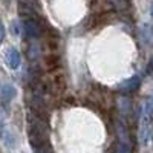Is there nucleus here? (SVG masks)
<instances>
[{"mask_svg": "<svg viewBox=\"0 0 153 153\" xmlns=\"http://www.w3.org/2000/svg\"><path fill=\"white\" fill-rule=\"evenodd\" d=\"M48 126H46V120L40 118L37 115L31 113L28 115V136H29V144L37 149V147H42L46 146L49 141V136H48Z\"/></svg>", "mask_w": 153, "mask_h": 153, "instance_id": "obj_1", "label": "nucleus"}, {"mask_svg": "<svg viewBox=\"0 0 153 153\" xmlns=\"http://www.w3.org/2000/svg\"><path fill=\"white\" fill-rule=\"evenodd\" d=\"M5 61H6V66L9 69H17L20 66V52L16 51L14 48H9L5 54Z\"/></svg>", "mask_w": 153, "mask_h": 153, "instance_id": "obj_2", "label": "nucleus"}, {"mask_svg": "<svg viewBox=\"0 0 153 153\" xmlns=\"http://www.w3.org/2000/svg\"><path fill=\"white\" fill-rule=\"evenodd\" d=\"M139 84H141V80H139V76H132V78L129 80H126L121 86H120V91L126 92V94H129V92H135L136 89L139 87Z\"/></svg>", "mask_w": 153, "mask_h": 153, "instance_id": "obj_3", "label": "nucleus"}, {"mask_svg": "<svg viewBox=\"0 0 153 153\" xmlns=\"http://www.w3.org/2000/svg\"><path fill=\"white\" fill-rule=\"evenodd\" d=\"M16 87L12 86L11 83H5L2 86V91H0V97H2V100L5 101V103H9L11 100L16 98Z\"/></svg>", "mask_w": 153, "mask_h": 153, "instance_id": "obj_4", "label": "nucleus"}, {"mask_svg": "<svg viewBox=\"0 0 153 153\" xmlns=\"http://www.w3.org/2000/svg\"><path fill=\"white\" fill-rule=\"evenodd\" d=\"M58 61H60V57H58L55 52L45 55V66H46V69H55V68L60 65Z\"/></svg>", "mask_w": 153, "mask_h": 153, "instance_id": "obj_5", "label": "nucleus"}, {"mask_svg": "<svg viewBox=\"0 0 153 153\" xmlns=\"http://www.w3.org/2000/svg\"><path fill=\"white\" fill-rule=\"evenodd\" d=\"M110 2L118 11H126L130 5V0H110Z\"/></svg>", "mask_w": 153, "mask_h": 153, "instance_id": "obj_6", "label": "nucleus"}, {"mask_svg": "<svg viewBox=\"0 0 153 153\" xmlns=\"http://www.w3.org/2000/svg\"><path fill=\"white\" fill-rule=\"evenodd\" d=\"M118 107H120V110H121L123 113H129L130 109H132V106H130V100L121 98V100L118 101Z\"/></svg>", "mask_w": 153, "mask_h": 153, "instance_id": "obj_7", "label": "nucleus"}, {"mask_svg": "<svg viewBox=\"0 0 153 153\" xmlns=\"http://www.w3.org/2000/svg\"><path fill=\"white\" fill-rule=\"evenodd\" d=\"M34 153H52V150H51V147L46 144V146H42V147H37Z\"/></svg>", "mask_w": 153, "mask_h": 153, "instance_id": "obj_8", "label": "nucleus"}, {"mask_svg": "<svg viewBox=\"0 0 153 153\" xmlns=\"http://www.w3.org/2000/svg\"><path fill=\"white\" fill-rule=\"evenodd\" d=\"M3 38H5V26H3V23H2V20H0V45H2V42H3Z\"/></svg>", "mask_w": 153, "mask_h": 153, "instance_id": "obj_9", "label": "nucleus"}, {"mask_svg": "<svg viewBox=\"0 0 153 153\" xmlns=\"http://www.w3.org/2000/svg\"><path fill=\"white\" fill-rule=\"evenodd\" d=\"M2 2H3L5 5H9V2H11V0H2Z\"/></svg>", "mask_w": 153, "mask_h": 153, "instance_id": "obj_10", "label": "nucleus"}]
</instances>
